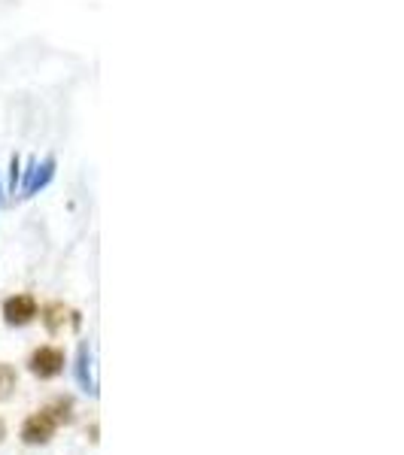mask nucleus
<instances>
[{"label":"nucleus","instance_id":"f257e3e1","mask_svg":"<svg viewBox=\"0 0 404 455\" xmlns=\"http://www.w3.org/2000/svg\"><path fill=\"white\" fill-rule=\"evenodd\" d=\"M64 364H68V352L61 347H53V343H43L36 347L31 355H28V371L36 379H55L61 377Z\"/></svg>","mask_w":404,"mask_h":455},{"label":"nucleus","instance_id":"f03ea898","mask_svg":"<svg viewBox=\"0 0 404 455\" xmlns=\"http://www.w3.org/2000/svg\"><path fill=\"white\" fill-rule=\"evenodd\" d=\"M61 428L55 419V413L49 407H40L36 413L28 416L25 422H21V431H19V437H21V443L25 446H46L49 440L55 437V431Z\"/></svg>","mask_w":404,"mask_h":455},{"label":"nucleus","instance_id":"7ed1b4c3","mask_svg":"<svg viewBox=\"0 0 404 455\" xmlns=\"http://www.w3.org/2000/svg\"><path fill=\"white\" fill-rule=\"evenodd\" d=\"M36 313H40V300L31 291H16L0 304V315L10 328H28L31 322H36Z\"/></svg>","mask_w":404,"mask_h":455},{"label":"nucleus","instance_id":"20e7f679","mask_svg":"<svg viewBox=\"0 0 404 455\" xmlns=\"http://www.w3.org/2000/svg\"><path fill=\"white\" fill-rule=\"evenodd\" d=\"M36 319L43 322V328L53 337L70 331V328H79V313L64 304V300H46V304H40Z\"/></svg>","mask_w":404,"mask_h":455},{"label":"nucleus","instance_id":"39448f33","mask_svg":"<svg viewBox=\"0 0 404 455\" xmlns=\"http://www.w3.org/2000/svg\"><path fill=\"white\" fill-rule=\"evenodd\" d=\"M73 373H77V383L83 392H88L92 398H98V377H94V355H92V347L88 343H79V352H77V364H73Z\"/></svg>","mask_w":404,"mask_h":455},{"label":"nucleus","instance_id":"423d86ee","mask_svg":"<svg viewBox=\"0 0 404 455\" xmlns=\"http://www.w3.org/2000/svg\"><path fill=\"white\" fill-rule=\"evenodd\" d=\"M53 176H55V158L49 156L46 161H43V167H34V173H31V182H28V188L21 195L25 197H31L36 195L40 188H46L49 182H53Z\"/></svg>","mask_w":404,"mask_h":455},{"label":"nucleus","instance_id":"0eeeda50","mask_svg":"<svg viewBox=\"0 0 404 455\" xmlns=\"http://www.w3.org/2000/svg\"><path fill=\"white\" fill-rule=\"evenodd\" d=\"M19 388V373L12 364L0 362V401H10L12 392Z\"/></svg>","mask_w":404,"mask_h":455},{"label":"nucleus","instance_id":"6e6552de","mask_svg":"<svg viewBox=\"0 0 404 455\" xmlns=\"http://www.w3.org/2000/svg\"><path fill=\"white\" fill-rule=\"evenodd\" d=\"M21 158L19 156H12L10 158V180H6V195H16V186H19V180H21Z\"/></svg>","mask_w":404,"mask_h":455},{"label":"nucleus","instance_id":"1a4fd4ad","mask_svg":"<svg viewBox=\"0 0 404 455\" xmlns=\"http://www.w3.org/2000/svg\"><path fill=\"white\" fill-rule=\"evenodd\" d=\"M4 440H6V422L0 419V443H4Z\"/></svg>","mask_w":404,"mask_h":455},{"label":"nucleus","instance_id":"9d476101","mask_svg":"<svg viewBox=\"0 0 404 455\" xmlns=\"http://www.w3.org/2000/svg\"><path fill=\"white\" fill-rule=\"evenodd\" d=\"M4 195H6V192H4V182H0V201H4Z\"/></svg>","mask_w":404,"mask_h":455}]
</instances>
